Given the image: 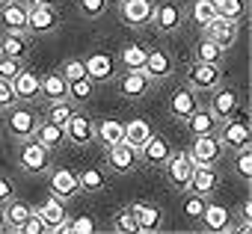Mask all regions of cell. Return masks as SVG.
Here are the masks:
<instances>
[{"label":"cell","instance_id":"1","mask_svg":"<svg viewBox=\"0 0 252 234\" xmlns=\"http://www.w3.org/2000/svg\"><path fill=\"white\" fill-rule=\"evenodd\" d=\"M217 137H220L222 148H231V151L249 148V143H252V131H249V125H246V116H243V113H234L231 119L220 122Z\"/></svg>","mask_w":252,"mask_h":234},{"label":"cell","instance_id":"2","mask_svg":"<svg viewBox=\"0 0 252 234\" xmlns=\"http://www.w3.org/2000/svg\"><path fill=\"white\" fill-rule=\"evenodd\" d=\"M18 166H21L24 172H30V175L48 172V169H51V148L42 146L36 137L24 140V146H21V151H18Z\"/></svg>","mask_w":252,"mask_h":234},{"label":"cell","instance_id":"3","mask_svg":"<svg viewBox=\"0 0 252 234\" xmlns=\"http://www.w3.org/2000/svg\"><path fill=\"white\" fill-rule=\"evenodd\" d=\"M39 113L33 110V107H27V104H21V107H9V119H6V128H9V134L15 137V140H30V137H36V128H39Z\"/></svg>","mask_w":252,"mask_h":234},{"label":"cell","instance_id":"4","mask_svg":"<svg viewBox=\"0 0 252 234\" xmlns=\"http://www.w3.org/2000/svg\"><path fill=\"white\" fill-rule=\"evenodd\" d=\"M220 80H222V71H220L217 62H199L196 59L187 68V86L193 92H214L220 86Z\"/></svg>","mask_w":252,"mask_h":234},{"label":"cell","instance_id":"5","mask_svg":"<svg viewBox=\"0 0 252 234\" xmlns=\"http://www.w3.org/2000/svg\"><path fill=\"white\" fill-rule=\"evenodd\" d=\"M163 166H166V181H169L175 190L187 193V187H190V178H193V169H196V163H193L190 151H178V154H169Z\"/></svg>","mask_w":252,"mask_h":234},{"label":"cell","instance_id":"6","mask_svg":"<svg viewBox=\"0 0 252 234\" xmlns=\"http://www.w3.org/2000/svg\"><path fill=\"white\" fill-rule=\"evenodd\" d=\"M190 157L196 166H217V160L222 157V143L217 134H202L193 140L190 146Z\"/></svg>","mask_w":252,"mask_h":234},{"label":"cell","instance_id":"7","mask_svg":"<svg viewBox=\"0 0 252 234\" xmlns=\"http://www.w3.org/2000/svg\"><path fill=\"white\" fill-rule=\"evenodd\" d=\"M36 213L42 216V222H45V231H65V225H68V213H65V199H60V196H48L39 207H36Z\"/></svg>","mask_w":252,"mask_h":234},{"label":"cell","instance_id":"8","mask_svg":"<svg viewBox=\"0 0 252 234\" xmlns=\"http://www.w3.org/2000/svg\"><path fill=\"white\" fill-rule=\"evenodd\" d=\"M152 83H155V80H152L143 68H125V74L119 77V95H122V98L137 101V98L149 95Z\"/></svg>","mask_w":252,"mask_h":234},{"label":"cell","instance_id":"9","mask_svg":"<svg viewBox=\"0 0 252 234\" xmlns=\"http://www.w3.org/2000/svg\"><path fill=\"white\" fill-rule=\"evenodd\" d=\"M152 15H155L152 0H122L119 3V18L128 27H146L152 24Z\"/></svg>","mask_w":252,"mask_h":234},{"label":"cell","instance_id":"10","mask_svg":"<svg viewBox=\"0 0 252 234\" xmlns=\"http://www.w3.org/2000/svg\"><path fill=\"white\" fill-rule=\"evenodd\" d=\"M140 163V151L128 143H116L107 148V166L116 172V175H125V172H134V166Z\"/></svg>","mask_w":252,"mask_h":234},{"label":"cell","instance_id":"11","mask_svg":"<svg viewBox=\"0 0 252 234\" xmlns=\"http://www.w3.org/2000/svg\"><path fill=\"white\" fill-rule=\"evenodd\" d=\"M92 140H95V122L89 119V116H83V113L74 110V116L65 122V143L83 148V146H89Z\"/></svg>","mask_w":252,"mask_h":234},{"label":"cell","instance_id":"12","mask_svg":"<svg viewBox=\"0 0 252 234\" xmlns=\"http://www.w3.org/2000/svg\"><path fill=\"white\" fill-rule=\"evenodd\" d=\"M27 12H30V6H24L21 0L0 3V27L6 33H24L27 30Z\"/></svg>","mask_w":252,"mask_h":234},{"label":"cell","instance_id":"13","mask_svg":"<svg viewBox=\"0 0 252 234\" xmlns=\"http://www.w3.org/2000/svg\"><path fill=\"white\" fill-rule=\"evenodd\" d=\"M60 27V12L54 6H30L27 12V30L36 33V36H45V33H54Z\"/></svg>","mask_w":252,"mask_h":234},{"label":"cell","instance_id":"14","mask_svg":"<svg viewBox=\"0 0 252 234\" xmlns=\"http://www.w3.org/2000/svg\"><path fill=\"white\" fill-rule=\"evenodd\" d=\"M48 187L60 199H71V196L80 193V181H77V172L74 169H54L51 178H48Z\"/></svg>","mask_w":252,"mask_h":234},{"label":"cell","instance_id":"15","mask_svg":"<svg viewBox=\"0 0 252 234\" xmlns=\"http://www.w3.org/2000/svg\"><path fill=\"white\" fill-rule=\"evenodd\" d=\"M240 110V95L234 92V89H214V98H211V113L217 116L220 122H225V119H231V116Z\"/></svg>","mask_w":252,"mask_h":234},{"label":"cell","instance_id":"16","mask_svg":"<svg viewBox=\"0 0 252 234\" xmlns=\"http://www.w3.org/2000/svg\"><path fill=\"white\" fill-rule=\"evenodd\" d=\"M12 89H15L18 101H36V98H42V77L30 68H21L18 77L12 80Z\"/></svg>","mask_w":252,"mask_h":234},{"label":"cell","instance_id":"17","mask_svg":"<svg viewBox=\"0 0 252 234\" xmlns=\"http://www.w3.org/2000/svg\"><path fill=\"white\" fill-rule=\"evenodd\" d=\"M205 36H208V39H214L222 51H228V48L237 42V24H234V21H225V18H220V15H217V18L205 27Z\"/></svg>","mask_w":252,"mask_h":234},{"label":"cell","instance_id":"18","mask_svg":"<svg viewBox=\"0 0 252 234\" xmlns=\"http://www.w3.org/2000/svg\"><path fill=\"white\" fill-rule=\"evenodd\" d=\"M143 71L152 77V80H163V77H169L172 71H175V62H172V57L166 54V51H160V48H155V51H149V57H146V65H143Z\"/></svg>","mask_w":252,"mask_h":234},{"label":"cell","instance_id":"19","mask_svg":"<svg viewBox=\"0 0 252 234\" xmlns=\"http://www.w3.org/2000/svg\"><path fill=\"white\" fill-rule=\"evenodd\" d=\"M217 187H220V172H217V166H196L187 190H190V193H199V196H211Z\"/></svg>","mask_w":252,"mask_h":234},{"label":"cell","instance_id":"20","mask_svg":"<svg viewBox=\"0 0 252 234\" xmlns=\"http://www.w3.org/2000/svg\"><path fill=\"white\" fill-rule=\"evenodd\" d=\"M169 154H172V151H169V143H166L163 137H155V134H152V137L143 143V148H140V160L149 163V166H163Z\"/></svg>","mask_w":252,"mask_h":234},{"label":"cell","instance_id":"21","mask_svg":"<svg viewBox=\"0 0 252 234\" xmlns=\"http://www.w3.org/2000/svg\"><path fill=\"white\" fill-rule=\"evenodd\" d=\"M199 222H205L208 231H231V228H234L228 207H225V205H217V202H208V205H205V213H202Z\"/></svg>","mask_w":252,"mask_h":234},{"label":"cell","instance_id":"22","mask_svg":"<svg viewBox=\"0 0 252 234\" xmlns=\"http://www.w3.org/2000/svg\"><path fill=\"white\" fill-rule=\"evenodd\" d=\"M128 210L137 216V225H140V231H158V228L163 225V213H160L155 205L134 202V205H128Z\"/></svg>","mask_w":252,"mask_h":234},{"label":"cell","instance_id":"23","mask_svg":"<svg viewBox=\"0 0 252 234\" xmlns=\"http://www.w3.org/2000/svg\"><path fill=\"white\" fill-rule=\"evenodd\" d=\"M196 107H199V101H196V92H193L190 86L175 89L172 98H169V113L175 116V119H181V122H187V116H190Z\"/></svg>","mask_w":252,"mask_h":234},{"label":"cell","instance_id":"24","mask_svg":"<svg viewBox=\"0 0 252 234\" xmlns=\"http://www.w3.org/2000/svg\"><path fill=\"white\" fill-rule=\"evenodd\" d=\"M152 21H155L158 30H163V33H175V30L181 27L184 15H181V9H178L175 3H160V6H155Z\"/></svg>","mask_w":252,"mask_h":234},{"label":"cell","instance_id":"25","mask_svg":"<svg viewBox=\"0 0 252 234\" xmlns=\"http://www.w3.org/2000/svg\"><path fill=\"white\" fill-rule=\"evenodd\" d=\"M83 62H86V74H89L95 83H104V80H110V77L116 74V62H113L110 54H92V57H86Z\"/></svg>","mask_w":252,"mask_h":234},{"label":"cell","instance_id":"26","mask_svg":"<svg viewBox=\"0 0 252 234\" xmlns=\"http://www.w3.org/2000/svg\"><path fill=\"white\" fill-rule=\"evenodd\" d=\"M187 128L193 131V137H202V134H217V128H220V119L211 113V110H202V107H196L190 116H187Z\"/></svg>","mask_w":252,"mask_h":234},{"label":"cell","instance_id":"27","mask_svg":"<svg viewBox=\"0 0 252 234\" xmlns=\"http://www.w3.org/2000/svg\"><path fill=\"white\" fill-rule=\"evenodd\" d=\"M95 140H98L104 148L122 143V140H125V122H116V119H104V122H98V125H95Z\"/></svg>","mask_w":252,"mask_h":234},{"label":"cell","instance_id":"28","mask_svg":"<svg viewBox=\"0 0 252 234\" xmlns=\"http://www.w3.org/2000/svg\"><path fill=\"white\" fill-rule=\"evenodd\" d=\"M33 213V207L27 205V202H21V199H9L6 205H3V216H6V228H12V231H21V225L27 222V216Z\"/></svg>","mask_w":252,"mask_h":234},{"label":"cell","instance_id":"29","mask_svg":"<svg viewBox=\"0 0 252 234\" xmlns=\"http://www.w3.org/2000/svg\"><path fill=\"white\" fill-rule=\"evenodd\" d=\"M42 98L51 104V101H63V98H68V80L60 74V71H54V74H45L42 77Z\"/></svg>","mask_w":252,"mask_h":234},{"label":"cell","instance_id":"30","mask_svg":"<svg viewBox=\"0 0 252 234\" xmlns=\"http://www.w3.org/2000/svg\"><path fill=\"white\" fill-rule=\"evenodd\" d=\"M27 51H30V42H27L24 33H6L3 30V36H0V54H3V57H15V59H24Z\"/></svg>","mask_w":252,"mask_h":234},{"label":"cell","instance_id":"31","mask_svg":"<svg viewBox=\"0 0 252 234\" xmlns=\"http://www.w3.org/2000/svg\"><path fill=\"white\" fill-rule=\"evenodd\" d=\"M36 140L54 151V148H60V146L65 143V128H63V125H54V122L45 119V122H39V128H36Z\"/></svg>","mask_w":252,"mask_h":234},{"label":"cell","instance_id":"32","mask_svg":"<svg viewBox=\"0 0 252 234\" xmlns=\"http://www.w3.org/2000/svg\"><path fill=\"white\" fill-rule=\"evenodd\" d=\"M152 137V125L146 119H131V122H125V143L134 146L137 151L143 148V143Z\"/></svg>","mask_w":252,"mask_h":234},{"label":"cell","instance_id":"33","mask_svg":"<svg viewBox=\"0 0 252 234\" xmlns=\"http://www.w3.org/2000/svg\"><path fill=\"white\" fill-rule=\"evenodd\" d=\"M214 18H217V0H196V3L190 6V21L199 30H205Z\"/></svg>","mask_w":252,"mask_h":234},{"label":"cell","instance_id":"34","mask_svg":"<svg viewBox=\"0 0 252 234\" xmlns=\"http://www.w3.org/2000/svg\"><path fill=\"white\" fill-rule=\"evenodd\" d=\"M71 116H74V101L63 98V101H51V104H48L45 119L54 122V125H63V128H65V122L71 119Z\"/></svg>","mask_w":252,"mask_h":234},{"label":"cell","instance_id":"35","mask_svg":"<svg viewBox=\"0 0 252 234\" xmlns=\"http://www.w3.org/2000/svg\"><path fill=\"white\" fill-rule=\"evenodd\" d=\"M217 15L225 18V21L240 24L243 15H246V0H217Z\"/></svg>","mask_w":252,"mask_h":234},{"label":"cell","instance_id":"36","mask_svg":"<svg viewBox=\"0 0 252 234\" xmlns=\"http://www.w3.org/2000/svg\"><path fill=\"white\" fill-rule=\"evenodd\" d=\"M92 89H95V80L86 74V77H77V80H71L68 83V101H74V104H86L89 98H92Z\"/></svg>","mask_w":252,"mask_h":234},{"label":"cell","instance_id":"37","mask_svg":"<svg viewBox=\"0 0 252 234\" xmlns=\"http://www.w3.org/2000/svg\"><path fill=\"white\" fill-rule=\"evenodd\" d=\"M146 57H149V51L143 45H125L122 54H119V62L125 68H143L146 65Z\"/></svg>","mask_w":252,"mask_h":234},{"label":"cell","instance_id":"38","mask_svg":"<svg viewBox=\"0 0 252 234\" xmlns=\"http://www.w3.org/2000/svg\"><path fill=\"white\" fill-rule=\"evenodd\" d=\"M77 181H80V190L83 193H101L107 187V178L101 169H86V172H77Z\"/></svg>","mask_w":252,"mask_h":234},{"label":"cell","instance_id":"39","mask_svg":"<svg viewBox=\"0 0 252 234\" xmlns=\"http://www.w3.org/2000/svg\"><path fill=\"white\" fill-rule=\"evenodd\" d=\"M222 54H225V51H222L214 39H208V36L196 45V59H199V62H217V65H220Z\"/></svg>","mask_w":252,"mask_h":234},{"label":"cell","instance_id":"40","mask_svg":"<svg viewBox=\"0 0 252 234\" xmlns=\"http://www.w3.org/2000/svg\"><path fill=\"white\" fill-rule=\"evenodd\" d=\"M190 193V190H187ZM205 205H208V196H199V193H190L187 199H184V213H187V219H202V213H205Z\"/></svg>","mask_w":252,"mask_h":234},{"label":"cell","instance_id":"41","mask_svg":"<svg viewBox=\"0 0 252 234\" xmlns=\"http://www.w3.org/2000/svg\"><path fill=\"white\" fill-rule=\"evenodd\" d=\"M234 172H237L243 181H252V151H249V148L234 151Z\"/></svg>","mask_w":252,"mask_h":234},{"label":"cell","instance_id":"42","mask_svg":"<svg viewBox=\"0 0 252 234\" xmlns=\"http://www.w3.org/2000/svg\"><path fill=\"white\" fill-rule=\"evenodd\" d=\"M77 9L83 18H101L107 12V0H77Z\"/></svg>","mask_w":252,"mask_h":234},{"label":"cell","instance_id":"43","mask_svg":"<svg viewBox=\"0 0 252 234\" xmlns=\"http://www.w3.org/2000/svg\"><path fill=\"white\" fill-rule=\"evenodd\" d=\"M113 225H116V231H125V234H134V231H140V225H137V216H134V213H131L128 207L116 213Z\"/></svg>","mask_w":252,"mask_h":234},{"label":"cell","instance_id":"44","mask_svg":"<svg viewBox=\"0 0 252 234\" xmlns=\"http://www.w3.org/2000/svg\"><path fill=\"white\" fill-rule=\"evenodd\" d=\"M60 74H63V77H65L68 83H71V80H77V77H86V62H83V59H74V57H71V59H65V62H63Z\"/></svg>","mask_w":252,"mask_h":234},{"label":"cell","instance_id":"45","mask_svg":"<svg viewBox=\"0 0 252 234\" xmlns=\"http://www.w3.org/2000/svg\"><path fill=\"white\" fill-rule=\"evenodd\" d=\"M21 68H24L21 59H15V57H3V54H0V80H15Z\"/></svg>","mask_w":252,"mask_h":234},{"label":"cell","instance_id":"46","mask_svg":"<svg viewBox=\"0 0 252 234\" xmlns=\"http://www.w3.org/2000/svg\"><path fill=\"white\" fill-rule=\"evenodd\" d=\"M65 231H71V234H92V231H95V219L83 213V216L71 219V222L65 225Z\"/></svg>","mask_w":252,"mask_h":234},{"label":"cell","instance_id":"47","mask_svg":"<svg viewBox=\"0 0 252 234\" xmlns=\"http://www.w3.org/2000/svg\"><path fill=\"white\" fill-rule=\"evenodd\" d=\"M18 98H15V89H12V80H0V110H9L15 107Z\"/></svg>","mask_w":252,"mask_h":234},{"label":"cell","instance_id":"48","mask_svg":"<svg viewBox=\"0 0 252 234\" xmlns=\"http://www.w3.org/2000/svg\"><path fill=\"white\" fill-rule=\"evenodd\" d=\"M21 231H24V234H42V231H45V222H42V216L33 210V213L27 216V222L21 225Z\"/></svg>","mask_w":252,"mask_h":234},{"label":"cell","instance_id":"49","mask_svg":"<svg viewBox=\"0 0 252 234\" xmlns=\"http://www.w3.org/2000/svg\"><path fill=\"white\" fill-rule=\"evenodd\" d=\"M12 196H15V184H12L6 175H0V205H6Z\"/></svg>","mask_w":252,"mask_h":234},{"label":"cell","instance_id":"50","mask_svg":"<svg viewBox=\"0 0 252 234\" xmlns=\"http://www.w3.org/2000/svg\"><path fill=\"white\" fill-rule=\"evenodd\" d=\"M30 6H54V0H27Z\"/></svg>","mask_w":252,"mask_h":234},{"label":"cell","instance_id":"51","mask_svg":"<svg viewBox=\"0 0 252 234\" xmlns=\"http://www.w3.org/2000/svg\"><path fill=\"white\" fill-rule=\"evenodd\" d=\"M6 228V216H3V205H0V231Z\"/></svg>","mask_w":252,"mask_h":234},{"label":"cell","instance_id":"52","mask_svg":"<svg viewBox=\"0 0 252 234\" xmlns=\"http://www.w3.org/2000/svg\"><path fill=\"white\" fill-rule=\"evenodd\" d=\"M0 3H6V0H0Z\"/></svg>","mask_w":252,"mask_h":234}]
</instances>
